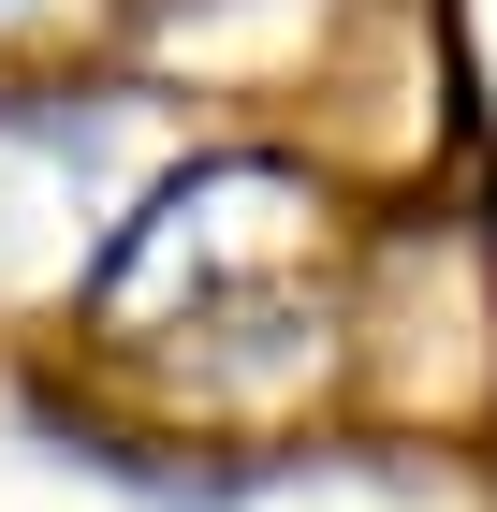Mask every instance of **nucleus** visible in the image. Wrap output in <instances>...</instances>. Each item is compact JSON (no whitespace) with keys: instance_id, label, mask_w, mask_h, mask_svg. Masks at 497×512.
I'll use <instances>...</instances> for the list:
<instances>
[{"instance_id":"f257e3e1","label":"nucleus","mask_w":497,"mask_h":512,"mask_svg":"<svg viewBox=\"0 0 497 512\" xmlns=\"http://www.w3.org/2000/svg\"><path fill=\"white\" fill-rule=\"evenodd\" d=\"M132 176H147V132L132 118H74V103L0 118V278H59Z\"/></svg>"},{"instance_id":"f03ea898","label":"nucleus","mask_w":497,"mask_h":512,"mask_svg":"<svg viewBox=\"0 0 497 512\" xmlns=\"http://www.w3.org/2000/svg\"><path fill=\"white\" fill-rule=\"evenodd\" d=\"M0 15H15V0H0Z\"/></svg>"}]
</instances>
